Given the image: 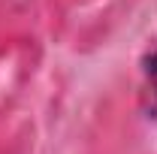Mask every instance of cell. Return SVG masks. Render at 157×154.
I'll use <instances>...</instances> for the list:
<instances>
[{
	"mask_svg": "<svg viewBox=\"0 0 157 154\" xmlns=\"http://www.w3.org/2000/svg\"><path fill=\"white\" fill-rule=\"evenodd\" d=\"M145 64H148V67H145V70H148V79L157 85V45L151 48V55H148V60H145Z\"/></svg>",
	"mask_w": 157,
	"mask_h": 154,
	"instance_id": "obj_1",
	"label": "cell"
}]
</instances>
